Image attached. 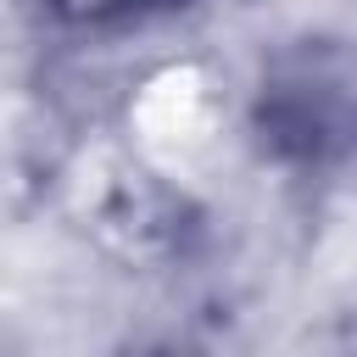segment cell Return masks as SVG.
<instances>
[{"label":"cell","instance_id":"1","mask_svg":"<svg viewBox=\"0 0 357 357\" xmlns=\"http://www.w3.org/2000/svg\"><path fill=\"white\" fill-rule=\"evenodd\" d=\"M262 139L290 162H335L357 145V95L346 73L312 50L273 67L257 106Z\"/></svg>","mask_w":357,"mask_h":357},{"label":"cell","instance_id":"2","mask_svg":"<svg viewBox=\"0 0 357 357\" xmlns=\"http://www.w3.org/2000/svg\"><path fill=\"white\" fill-rule=\"evenodd\" d=\"M190 0H95V11H123V17H145V11H173Z\"/></svg>","mask_w":357,"mask_h":357}]
</instances>
